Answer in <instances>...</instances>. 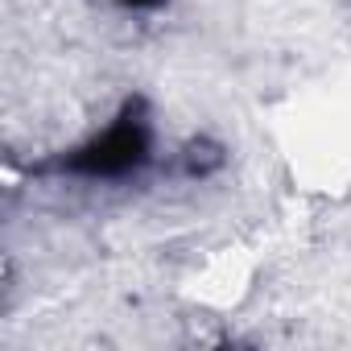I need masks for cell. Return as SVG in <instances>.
<instances>
[{"mask_svg": "<svg viewBox=\"0 0 351 351\" xmlns=\"http://www.w3.org/2000/svg\"><path fill=\"white\" fill-rule=\"evenodd\" d=\"M228 145L215 141V136H191L178 153L169 157V173L182 182H211L228 169Z\"/></svg>", "mask_w": 351, "mask_h": 351, "instance_id": "cell-2", "label": "cell"}, {"mask_svg": "<svg viewBox=\"0 0 351 351\" xmlns=\"http://www.w3.org/2000/svg\"><path fill=\"white\" fill-rule=\"evenodd\" d=\"M112 9L128 21H149V17H161L173 9V0H112Z\"/></svg>", "mask_w": 351, "mask_h": 351, "instance_id": "cell-3", "label": "cell"}, {"mask_svg": "<svg viewBox=\"0 0 351 351\" xmlns=\"http://www.w3.org/2000/svg\"><path fill=\"white\" fill-rule=\"evenodd\" d=\"M157 165H161L157 120H153L149 99L132 91L116 104L104 128L50 153L46 161L34 165V173L38 178H54V182L91 186V191H120V186L145 182Z\"/></svg>", "mask_w": 351, "mask_h": 351, "instance_id": "cell-1", "label": "cell"}]
</instances>
